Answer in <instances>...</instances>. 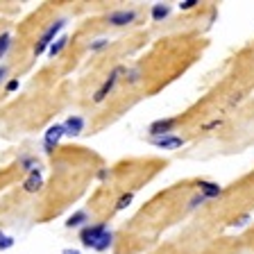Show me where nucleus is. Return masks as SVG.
<instances>
[{
  "label": "nucleus",
  "mask_w": 254,
  "mask_h": 254,
  "mask_svg": "<svg viewBox=\"0 0 254 254\" xmlns=\"http://www.w3.org/2000/svg\"><path fill=\"white\" fill-rule=\"evenodd\" d=\"M9 48H11V32H2L0 34V59H5Z\"/></svg>",
  "instance_id": "obj_16"
},
{
  "label": "nucleus",
  "mask_w": 254,
  "mask_h": 254,
  "mask_svg": "<svg viewBox=\"0 0 254 254\" xmlns=\"http://www.w3.org/2000/svg\"><path fill=\"white\" fill-rule=\"evenodd\" d=\"M84 125H86V121H84L82 116H77V114L68 116L66 121L62 123L64 134H66V136H79V134L84 132Z\"/></svg>",
  "instance_id": "obj_8"
},
{
  "label": "nucleus",
  "mask_w": 254,
  "mask_h": 254,
  "mask_svg": "<svg viewBox=\"0 0 254 254\" xmlns=\"http://www.w3.org/2000/svg\"><path fill=\"white\" fill-rule=\"evenodd\" d=\"M170 14V7L164 5V2H157V5H152V9H150V16H152V21H164L166 16Z\"/></svg>",
  "instance_id": "obj_14"
},
{
  "label": "nucleus",
  "mask_w": 254,
  "mask_h": 254,
  "mask_svg": "<svg viewBox=\"0 0 254 254\" xmlns=\"http://www.w3.org/2000/svg\"><path fill=\"white\" fill-rule=\"evenodd\" d=\"M220 125H222V121H220V118H216V121L206 123V125H204V132H209V129H216V127H220Z\"/></svg>",
  "instance_id": "obj_24"
},
{
  "label": "nucleus",
  "mask_w": 254,
  "mask_h": 254,
  "mask_svg": "<svg viewBox=\"0 0 254 254\" xmlns=\"http://www.w3.org/2000/svg\"><path fill=\"white\" fill-rule=\"evenodd\" d=\"M195 5H197V0H182V2H180V9L189 11V9H193Z\"/></svg>",
  "instance_id": "obj_23"
},
{
  "label": "nucleus",
  "mask_w": 254,
  "mask_h": 254,
  "mask_svg": "<svg viewBox=\"0 0 254 254\" xmlns=\"http://www.w3.org/2000/svg\"><path fill=\"white\" fill-rule=\"evenodd\" d=\"M134 200V193H125V195L118 200V204H116V209H125V206H129V202Z\"/></svg>",
  "instance_id": "obj_20"
},
{
  "label": "nucleus",
  "mask_w": 254,
  "mask_h": 254,
  "mask_svg": "<svg viewBox=\"0 0 254 254\" xmlns=\"http://www.w3.org/2000/svg\"><path fill=\"white\" fill-rule=\"evenodd\" d=\"M150 143H152L154 148H159V150H180L186 141L182 136H177V134H166V136L150 138Z\"/></svg>",
  "instance_id": "obj_6"
},
{
  "label": "nucleus",
  "mask_w": 254,
  "mask_h": 254,
  "mask_svg": "<svg viewBox=\"0 0 254 254\" xmlns=\"http://www.w3.org/2000/svg\"><path fill=\"white\" fill-rule=\"evenodd\" d=\"M86 225H89V213L84 211V209H79V211H75L73 216L66 220V227L68 229H73V227H82L84 229Z\"/></svg>",
  "instance_id": "obj_12"
},
{
  "label": "nucleus",
  "mask_w": 254,
  "mask_h": 254,
  "mask_svg": "<svg viewBox=\"0 0 254 254\" xmlns=\"http://www.w3.org/2000/svg\"><path fill=\"white\" fill-rule=\"evenodd\" d=\"M111 245H114V232H111V229H107L105 234H102V238L100 241H98V245H95V252H107V250L111 248Z\"/></svg>",
  "instance_id": "obj_15"
},
{
  "label": "nucleus",
  "mask_w": 254,
  "mask_h": 254,
  "mask_svg": "<svg viewBox=\"0 0 254 254\" xmlns=\"http://www.w3.org/2000/svg\"><path fill=\"white\" fill-rule=\"evenodd\" d=\"M121 73H125V68H123V66H118V68H114L109 73V77L105 79V82H102L100 84V89L95 91V95H93V102H98V105H100V102H105L107 100V95L111 93V91H114V86H116V82H118V75Z\"/></svg>",
  "instance_id": "obj_4"
},
{
  "label": "nucleus",
  "mask_w": 254,
  "mask_h": 254,
  "mask_svg": "<svg viewBox=\"0 0 254 254\" xmlns=\"http://www.w3.org/2000/svg\"><path fill=\"white\" fill-rule=\"evenodd\" d=\"M204 202H206V197H204V195H202V193H200V195H195V197H190V200H189V206H190V209H195V206L204 204Z\"/></svg>",
  "instance_id": "obj_21"
},
{
  "label": "nucleus",
  "mask_w": 254,
  "mask_h": 254,
  "mask_svg": "<svg viewBox=\"0 0 254 254\" xmlns=\"http://www.w3.org/2000/svg\"><path fill=\"white\" fill-rule=\"evenodd\" d=\"M64 254H79V252H77V250H66Z\"/></svg>",
  "instance_id": "obj_26"
},
{
  "label": "nucleus",
  "mask_w": 254,
  "mask_h": 254,
  "mask_svg": "<svg viewBox=\"0 0 254 254\" xmlns=\"http://www.w3.org/2000/svg\"><path fill=\"white\" fill-rule=\"evenodd\" d=\"M18 86H21V82H18V79H9V82H7V86H5V93H14L16 89H18Z\"/></svg>",
  "instance_id": "obj_22"
},
{
  "label": "nucleus",
  "mask_w": 254,
  "mask_h": 254,
  "mask_svg": "<svg viewBox=\"0 0 254 254\" xmlns=\"http://www.w3.org/2000/svg\"><path fill=\"white\" fill-rule=\"evenodd\" d=\"M68 46V37H66V34H59L57 39H55V43L50 48H48V57H57V55H62V50L64 48Z\"/></svg>",
  "instance_id": "obj_13"
},
{
  "label": "nucleus",
  "mask_w": 254,
  "mask_h": 254,
  "mask_svg": "<svg viewBox=\"0 0 254 254\" xmlns=\"http://www.w3.org/2000/svg\"><path fill=\"white\" fill-rule=\"evenodd\" d=\"M7 73H9V66H7V64H0V84H2V82H5Z\"/></svg>",
  "instance_id": "obj_25"
},
{
  "label": "nucleus",
  "mask_w": 254,
  "mask_h": 254,
  "mask_svg": "<svg viewBox=\"0 0 254 254\" xmlns=\"http://www.w3.org/2000/svg\"><path fill=\"white\" fill-rule=\"evenodd\" d=\"M66 27V18H57L55 23H50V25L43 30V34L39 37L37 46H34V57H41L43 53H48V48L55 43V39L59 37V32Z\"/></svg>",
  "instance_id": "obj_1"
},
{
  "label": "nucleus",
  "mask_w": 254,
  "mask_h": 254,
  "mask_svg": "<svg viewBox=\"0 0 254 254\" xmlns=\"http://www.w3.org/2000/svg\"><path fill=\"white\" fill-rule=\"evenodd\" d=\"M18 166H21V168L25 170L27 175L41 173V170H39V161H37V157H32V154H21V157H18Z\"/></svg>",
  "instance_id": "obj_11"
},
{
  "label": "nucleus",
  "mask_w": 254,
  "mask_h": 254,
  "mask_svg": "<svg viewBox=\"0 0 254 254\" xmlns=\"http://www.w3.org/2000/svg\"><path fill=\"white\" fill-rule=\"evenodd\" d=\"M41 189H43V177H41V173L27 175V180L23 182V190H25V193H39Z\"/></svg>",
  "instance_id": "obj_10"
},
{
  "label": "nucleus",
  "mask_w": 254,
  "mask_h": 254,
  "mask_svg": "<svg viewBox=\"0 0 254 254\" xmlns=\"http://www.w3.org/2000/svg\"><path fill=\"white\" fill-rule=\"evenodd\" d=\"M125 77H127V82H129V84H136L138 79H141V70H138V68H129V70H125Z\"/></svg>",
  "instance_id": "obj_19"
},
{
  "label": "nucleus",
  "mask_w": 254,
  "mask_h": 254,
  "mask_svg": "<svg viewBox=\"0 0 254 254\" xmlns=\"http://www.w3.org/2000/svg\"><path fill=\"white\" fill-rule=\"evenodd\" d=\"M14 236H7L5 232H0V250H9V248H14Z\"/></svg>",
  "instance_id": "obj_18"
},
{
  "label": "nucleus",
  "mask_w": 254,
  "mask_h": 254,
  "mask_svg": "<svg viewBox=\"0 0 254 254\" xmlns=\"http://www.w3.org/2000/svg\"><path fill=\"white\" fill-rule=\"evenodd\" d=\"M107 222H95V225H86L82 232H79V241H82V245L84 248H95L98 245V241L102 238V234L107 232Z\"/></svg>",
  "instance_id": "obj_2"
},
{
  "label": "nucleus",
  "mask_w": 254,
  "mask_h": 254,
  "mask_svg": "<svg viewBox=\"0 0 254 254\" xmlns=\"http://www.w3.org/2000/svg\"><path fill=\"white\" fill-rule=\"evenodd\" d=\"M197 186H200V193L206 197V200H211V197H218L222 195V186H218L216 182H197Z\"/></svg>",
  "instance_id": "obj_9"
},
{
  "label": "nucleus",
  "mask_w": 254,
  "mask_h": 254,
  "mask_svg": "<svg viewBox=\"0 0 254 254\" xmlns=\"http://www.w3.org/2000/svg\"><path fill=\"white\" fill-rule=\"evenodd\" d=\"M175 125H177V118H159L152 125L148 127V136L157 138V136H166V134L175 132Z\"/></svg>",
  "instance_id": "obj_5"
},
{
  "label": "nucleus",
  "mask_w": 254,
  "mask_h": 254,
  "mask_svg": "<svg viewBox=\"0 0 254 254\" xmlns=\"http://www.w3.org/2000/svg\"><path fill=\"white\" fill-rule=\"evenodd\" d=\"M138 18V11L136 9H114L107 14V23L114 27H125V25H132L136 23Z\"/></svg>",
  "instance_id": "obj_3"
},
{
  "label": "nucleus",
  "mask_w": 254,
  "mask_h": 254,
  "mask_svg": "<svg viewBox=\"0 0 254 254\" xmlns=\"http://www.w3.org/2000/svg\"><path fill=\"white\" fill-rule=\"evenodd\" d=\"M62 136H66V134H64V127H62V125L48 127L46 136H43V150H46V152L50 154L55 148H57V143L62 141Z\"/></svg>",
  "instance_id": "obj_7"
},
{
  "label": "nucleus",
  "mask_w": 254,
  "mask_h": 254,
  "mask_svg": "<svg viewBox=\"0 0 254 254\" xmlns=\"http://www.w3.org/2000/svg\"><path fill=\"white\" fill-rule=\"evenodd\" d=\"M109 43L111 41L107 37H100V39H95V41L89 43V50H91V53H100V50H105V48L109 46Z\"/></svg>",
  "instance_id": "obj_17"
}]
</instances>
